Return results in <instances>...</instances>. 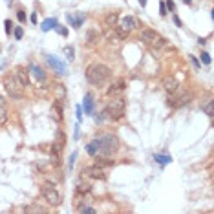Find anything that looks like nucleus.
<instances>
[{"label": "nucleus", "mask_w": 214, "mask_h": 214, "mask_svg": "<svg viewBox=\"0 0 214 214\" xmlns=\"http://www.w3.org/2000/svg\"><path fill=\"white\" fill-rule=\"evenodd\" d=\"M110 77H112V70L106 64L95 62V64H90L86 68V81L95 88H103L110 81Z\"/></svg>", "instance_id": "obj_1"}, {"label": "nucleus", "mask_w": 214, "mask_h": 214, "mask_svg": "<svg viewBox=\"0 0 214 214\" xmlns=\"http://www.w3.org/2000/svg\"><path fill=\"white\" fill-rule=\"evenodd\" d=\"M2 84H4L5 93H7L11 99H15V101L24 99V86L20 84V81L16 79V75H15V73H7V75L4 77Z\"/></svg>", "instance_id": "obj_2"}, {"label": "nucleus", "mask_w": 214, "mask_h": 214, "mask_svg": "<svg viewBox=\"0 0 214 214\" xmlns=\"http://www.w3.org/2000/svg\"><path fill=\"white\" fill-rule=\"evenodd\" d=\"M125 110H126V99L119 95V97H114V99L106 104L104 114H106V117L117 121V119H121V117L125 115Z\"/></svg>", "instance_id": "obj_3"}, {"label": "nucleus", "mask_w": 214, "mask_h": 214, "mask_svg": "<svg viewBox=\"0 0 214 214\" xmlns=\"http://www.w3.org/2000/svg\"><path fill=\"white\" fill-rule=\"evenodd\" d=\"M119 150V139L114 134H103L99 137V152L103 156H114Z\"/></svg>", "instance_id": "obj_4"}, {"label": "nucleus", "mask_w": 214, "mask_h": 214, "mask_svg": "<svg viewBox=\"0 0 214 214\" xmlns=\"http://www.w3.org/2000/svg\"><path fill=\"white\" fill-rule=\"evenodd\" d=\"M141 40H143L147 46L154 48V49H159V48L165 46V38H163L156 29H152V27H145V29L141 31Z\"/></svg>", "instance_id": "obj_5"}, {"label": "nucleus", "mask_w": 214, "mask_h": 214, "mask_svg": "<svg viewBox=\"0 0 214 214\" xmlns=\"http://www.w3.org/2000/svg\"><path fill=\"white\" fill-rule=\"evenodd\" d=\"M40 194H42V198H44L51 207H59L60 201H62V198H60V194H59V190L55 189L53 183H44V185L40 187Z\"/></svg>", "instance_id": "obj_6"}, {"label": "nucleus", "mask_w": 214, "mask_h": 214, "mask_svg": "<svg viewBox=\"0 0 214 214\" xmlns=\"http://www.w3.org/2000/svg\"><path fill=\"white\" fill-rule=\"evenodd\" d=\"M46 62L48 66L57 73V75H66V64L59 59V57H53V55H46Z\"/></svg>", "instance_id": "obj_7"}, {"label": "nucleus", "mask_w": 214, "mask_h": 214, "mask_svg": "<svg viewBox=\"0 0 214 214\" xmlns=\"http://www.w3.org/2000/svg\"><path fill=\"white\" fill-rule=\"evenodd\" d=\"M66 18H68V24H70L73 29H81L82 22L86 20V15H84L82 11H79V13H68Z\"/></svg>", "instance_id": "obj_8"}, {"label": "nucleus", "mask_w": 214, "mask_h": 214, "mask_svg": "<svg viewBox=\"0 0 214 214\" xmlns=\"http://www.w3.org/2000/svg\"><path fill=\"white\" fill-rule=\"evenodd\" d=\"M82 172H84V176H86V178H92V180H106L104 169H101V167H97V165L86 167Z\"/></svg>", "instance_id": "obj_9"}, {"label": "nucleus", "mask_w": 214, "mask_h": 214, "mask_svg": "<svg viewBox=\"0 0 214 214\" xmlns=\"http://www.w3.org/2000/svg\"><path fill=\"white\" fill-rule=\"evenodd\" d=\"M123 31H126V33H130V31H134L136 27H139V22H137V18L136 16H125L123 20H121V26H119Z\"/></svg>", "instance_id": "obj_10"}, {"label": "nucleus", "mask_w": 214, "mask_h": 214, "mask_svg": "<svg viewBox=\"0 0 214 214\" xmlns=\"http://www.w3.org/2000/svg\"><path fill=\"white\" fill-rule=\"evenodd\" d=\"M27 71H29V73L33 75V79H35L37 82H42V84H44V82L48 81V77H46V71H44V70H42L40 66H37V64H31Z\"/></svg>", "instance_id": "obj_11"}, {"label": "nucleus", "mask_w": 214, "mask_h": 214, "mask_svg": "<svg viewBox=\"0 0 214 214\" xmlns=\"http://www.w3.org/2000/svg\"><path fill=\"white\" fill-rule=\"evenodd\" d=\"M64 145H66V134H64L62 130H57V132H55V143H53V152L60 154V152H62V148H64Z\"/></svg>", "instance_id": "obj_12"}, {"label": "nucleus", "mask_w": 214, "mask_h": 214, "mask_svg": "<svg viewBox=\"0 0 214 214\" xmlns=\"http://www.w3.org/2000/svg\"><path fill=\"white\" fill-rule=\"evenodd\" d=\"M15 75H16V79L20 81V84H22L24 88H26V86H29V82H31V81H29V71H26V68H22V66H20V68H16Z\"/></svg>", "instance_id": "obj_13"}, {"label": "nucleus", "mask_w": 214, "mask_h": 214, "mask_svg": "<svg viewBox=\"0 0 214 214\" xmlns=\"http://www.w3.org/2000/svg\"><path fill=\"white\" fill-rule=\"evenodd\" d=\"M163 88L169 92V93H174L178 90V81L174 77H165L163 79Z\"/></svg>", "instance_id": "obj_14"}, {"label": "nucleus", "mask_w": 214, "mask_h": 214, "mask_svg": "<svg viewBox=\"0 0 214 214\" xmlns=\"http://www.w3.org/2000/svg\"><path fill=\"white\" fill-rule=\"evenodd\" d=\"M53 93H55V99H59V101L66 99V86L60 84V82H55V86H53Z\"/></svg>", "instance_id": "obj_15"}, {"label": "nucleus", "mask_w": 214, "mask_h": 214, "mask_svg": "<svg viewBox=\"0 0 214 214\" xmlns=\"http://www.w3.org/2000/svg\"><path fill=\"white\" fill-rule=\"evenodd\" d=\"M84 114L86 115H93V97H92V93L84 95Z\"/></svg>", "instance_id": "obj_16"}, {"label": "nucleus", "mask_w": 214, "mask_h": 214, "mask_svg": "<svg viewBox=\"0 0 214 214\" xmlns=\"http://www.w3.org/2000/svg\"><path fill=\"white\" fill-rule=\"evenodd\" d=\"M59 26V22H57V18H46L42 24H40V27H42V31H51V29H55Z\"/></svg>", "instance_id": "obj_17"}, {"label": "nucleus", "mask_w": 214, "mask_h": 214, "mask_svg": "<svg viewBox=\"0 0 214 214\" xmlns=\"http://www.w3.org/2000/svg\"><path fill=\"white\" fill-rule=\"evenodd\" d=\"M51 110H53V117H57V121H62V101L55 99Z\"/></svg>", "instance_id": "obj_18"}, {"label": "nucleus", "mask_w": 214, "mask_h": 214, "mask_svg": "<svg viewBox=\"0 0 214 214\" xmlns=\"http://www.w3.org/2000/svg\"><path fill=\"white\" fill-rule=\"evenodd\" d=\"M95 165L101 167V169H110V167H114V161L106 159V158H99V154H97L95 156Z\"/></svg>", "instance_id": "obj_19"}, {"label": "nucleus", "mask_w": 214, "mask_h": 214, "mask_svg": "<svg viewBox=\"0 0 214 214\" xmlns=\"http://www.w3.org/2000/svg\"><path fill=\"white\" fill-rule=\"evenodd\" d=\"M86 152H88L90 156H97V152H99V139L90 141V143L86 145Z\"/></svg>", "instance_id": "obj_20"}, {"label": "nucleus", "mask_w": 214, "mask_h": 214, "mask_svg": "<svg viewBox=\"0 0 214 214\" xmlns=\"http://www.w3.org/2000/svg\"><path fill=\"white\" fill-rule=\"evenodd\" d=\"M97 40H99V31H97V29H90L88 35H86V42H88V46H93Z\"/></svg>", "instance_id": "obj_21"}, {"label": "nucleus", "mask_w": 214, "mask_h": 214, "mask_svg": "<svg viewBox=\"0 0 214 214\" xmlns=\"http://www.w3.org/2000/svg\"><path fill=\"white\" fill-rule=\"evenodd\" d=\"M154 159H156V163H159L161 167H165V165H169V163L172 161V158L167 156V154H154Z\"/></svg>", "instance_id": "obj_22"}, {"label": "nucleus", "mask_w": 214, "mask_h": 214, "mask_svg": "<svg viewBox=\"0 0 214 214\" xmlns=\"http://www.w3.org/2000/svg\"><path fill=\"white\" fill-rule=\"evenodd\" d=\"M201 108H203V112H205L209 117H212V115H214V101H212V99H209Z\"/></svg>", "instance_id": "obj_23"}, {"label": "nucleus", "mask_w": 214, "mask_h": 214, "mask_svg": "<svg viewBox=\"0 0 214 214\" xmlns=\"http://www.w3.org/2000/svg\"><path fill=\"white\" fill-rule=\"evenodd\" d=\"M7 119H9V114H7L5 106H0V126H4L7 123Z\"/></svg>", "instance_id": "obj_24"}, {"label": "nucleus", "mask_w": 214, "mask_h": 214, "mask_svg": "<svg viewBox=\"0 0 214 214\" xmlns=\"http://www.w3.org/2000/svg\"><path fill=\"white\" fill-rule=\"evenodd\" d=\"M117 18H119V15H117V13H110V15L106 16V26H115Z\"/></svg>", "instance_id": "obj_25"}, {"label": "nucleus", "mask_w": 214, "mask_h": 214, "mask_svg": "<svg viewBox=\"0 0 214 214\" xmlns=\"http://www.w3.org/2000/svg\"><path fill=\"white\" fill-rule=\"evenodd\" d=\"M24 211H26V212H46V209H44V207H40V205H31V207H24Z\"/></svg>", "instance_id": "obj_26"}, {"label": "nucleus", "mask_w": 214, "mask_h": 214, "mask_svg": "<svg viewBox=\"0 0 214 214\" xmlns=\"http://www.w3.org/2000/svg\"><path fill=\"white\" fill-rule=\"evenodd\" d=\"M64 53H66V59H68V60L71 62V60H73V57H75V55H73V53H75V49H73L71 46H68V48L64 49Z\"/></svg>", "instance_id": "obj_27"}, {"label": "nucleus", "mask_w": 214, "mask_h": 214, "mask_svg": "<svg viewBox=\"0 0 214 214\" xmlns=\"http://www.w3.org/2000/svg\"><path fill=\"white\" fill-rule=\"evenodd\" d=\"M121 90H125V82H123V81H121V82H117V86H112L108 93L112 95V93H115V92H121Z\"/></svg>", "instance_id": "obj_28"}, {"label": "nucleus", "mask_w": 214, "mask_h": 214, "mask_svg": "<svg viewBox=\"0 0 214 214\" xmlns=\"http://www.w3.org/2000/svg\"><path fill=\"white\" fill-rule=\"evenodd\" d=\"M51 165L53 167H59L60 165V154H57V152L51 154Z\"/></svg>", "instance_id": "obj_29"}, {"label": "nucleus", "mask_w": 214, "mask_h": 214, "mask_svg": "<svg viewBox=\"0 0 214 214\" xmlns=\"http://www.w3.org/2000/svg\"><path fill=\"white\" fill-rule=\"evenodd\" d=\"M90 192V185H77V194H88Z\"/></svg>", "instance_id": "obj_30"}, {"label": "nucleus", "mask_w": 214, "mask_h": 214, "mask_svg": "<svg viewBox=\"0 0 214 214\" xmlns=\"http://www.w3.org/2000/svg\"><path fill=\"white\" fill-rule=\"evenodd\" d=\"M77 211H79V212H92V214L97 212V209H93V207H88V205H84V207H77Z\"/></svg>", "instance_id": "obj_31"}, {"label": "nucleus", "mask_w": 214, "mask_h": 214, "mask_svg": "<svg viewBox=\"0 0 214 214\" xmlns=\"http://www.w3.org/2000/svg\"><path fill=\"white\" fill-rule=\"evenodd\" d=\"M13 33H15V38H16V40H20V38H22V35H24V29H22L20 26H16V27L13 29Z\"/></svg>", "instance_id": "obj_32"}, {"label": "nucleus", "mask_w": 214, "mask_h": 214, "mask_svg": "<svg viewBox=\"0 0 214 214\" xmlns=\"http://www.w3.org/2000/svg\"><path fill=\"white\" fill-rule=\"evenodd\" d=\"M201 62H203V64H207V66L211 64V55H209L207 51H203V53H201Z\"/></svg>", "instance_id": "obj_33"}, {"label": "nucleus", "mask_w": 214, "mask_h": 214, "mask_svg": "<svg viewBox=\"0 0 214 214\" xmlns=\"http://www.w3.org/2000/svg\"><path fill=\"white\" fill-rule=\"evenodd\" d=\"M165 5H167V11H170V13H174V11H176V4H174L172 0H167V2H165Z\"/></svg>", "instance_id": "obj_34"}, {"label": "nucleus", "mask_w": 214, "mask_h": 214, "mask_svg": "<svg viewBox=\"0 0 214 214\" xmlns=\"http://www.w3.org/2000/svg\"><path fill=\"white\" fill-rule=\"evenodd\" d=\"M4 26H5V33H7V35H11V31H13V22H11V20H5V22H4Z\"/></svg>", "instance_id": "obj_35"}, {"label": "nucleus", "mask_w": 214, "mask_h": 214, "mask_svg": "<svg viewBox=\"0 0 214 214\" xmlns=\"http://www.w3.org/2000/svg\"><path fill=\"white\" fill-rule=\"evenodd\" d=\"M167 13H169V11H167V5H165V2H161V4H159V15L165 16Z\"/></svg>", "instance_id": "obj_36"}, {"label": "nucleus", "mask_w": 214, "mask_h": 214, "mask_svg": "<svg viewBox=\"0 0 214 214\" xmlns=\"http://www.w3.org/2000/svg\"><path fill=\"white\" fill-rule=\"evenodd\" d=\"M16 18L24 24V22H26V13H24V11H16Z\"/></svg>", "instance_id": "obj_37"}, {"label": "nucleus", "mask_w": 214, "mask_h": 214, "mask_svg": "<svg viewBox=\"0 0 214 214\" xmlns=\"http://www.w3.org/2000/svg\"><path fill=\"white\" fill-rule=\"evenodd\" d=\"M75 158H77V152H73V154H71V158H70V163H68V169H70V170L73 169V163H75Z\"/></svg>", "instance_id": "obj_38"}, {"label": "nucleus", "mask_w": 214, "mask_h": 214, "mask_svg": "<svg viewBox=\"0 0 214 214\" xmlns=\"http://www.w3.org/2000/svg\"><path fill=\"white\" fill-rule=\"evenodd\" d=\"M55 29H57V33H59V35H62V37H66V35H68V29H66V27H59V26H57Z\"/></svg>", "instance_id": "obj_39"}, {"label": "nucleus", "mask_w": 214, "mask_h": 214, "mask_svg": "<svg viewBox=\"0 0 214 214\" xmlns=\"http://www.w3.org/2000/svg\"><path fill=\"white\" fill-rule=\"evenodd\" d=\"M190 60H192V64H194V68H196V70H200V68H201V66H200V62L196 60V57H194V55H190Z\"/></svg>", "instance_id": "obj_40"}, {"label": "nucleus", "mask_w": 214, "mask_h": 214, "mask_svg": "<svg viewBox=\"0 0 214 214\" xmlns=\"http://www.w3.org/2000/svg\"><path fill=\"white\" fill-rule=\"evenodd\" d=\"M172 15H174V24H176L178 27H181V20H180V16H178L176 13H172Z\"/></svg>", "instance_id": "obj_41"}, {"label": "nucleus", "mask_w": 214, "mask_h": 214, "mask_svg": "<svg viewBox=\"0 0 214 214\" xmlns=\"http://www.w3.org/2000/svg\"><path fill=\"white\" fill-rule=\"evenodd\" d=\"M81 119H82V108L77 106V121H81Z\"/></svg>", "instance_id": "obj_42"}, {"label": "nucleus", "mask_w": 214, "mask_h": 214, "mask_svg": "<svg viewBox=\"0 0 214 214\" xmlns=\"http://www.w3.org/2000/svg\"><path fill=\"white\" fill-rule=\"evenodd\" d=\"M79 136H81V130H79V125L75 126V132H73V139H79Z\"/></svg>", "instance_id": "obj_43"}, {"label": "nucleus", "mask_w": 214, "mask_h": 214, "mask_svg": "<svg viewBox=\"0 0 214 214\" xmlns=\"http://www.w3.org/2000/svg\"><path fill=\"white\" fill-rule=\"evenodd\" d=\"M29 20H31V24H37V13H31Z\"/></svg>", "instance_id": "obj_44"}, {"label": "nucleus", "mask_w": 214, "mask_h": 214, "mask_svg": "<svg viewBox=\"0 0 214 214\" xmlns=\"http://www.w3.org/2000/svg\"><path fill=\"white\" fill-rule=\"evenodd\" d=\"M5 104V101H4V95H0V106H4Z\"/></svg>", "instance_id": "obj_45"}, {"label": "nucleus", "mask_w": 214, "mask_h": 214, "mask_svg": "<svg viewBox=\"0 0 214 214\" xmlns=\"http://www.w3.org/2000/svg\"><path fill=\"white\" fill-rule=\"evenodd\" d=\"M139 4H141V5L145 7V5H147V0H139Z\"/></svg>", "instance_id": "obj_46"}, {"label": "nucleus", "mask_w": 214, "mask_h": 214, "mask_svg": "<svg viewBox=\"0 0 214 214\" xmlns=\"http://www.w3.org/2000/svg\"><path fill=\"white\" fill-rule=\"evenodd\" d=\"M183 2H185V4H192V0H183Z\"/></svg>", "instance_id": "obj_47"}]
</instances>
